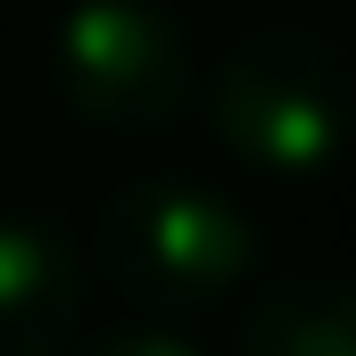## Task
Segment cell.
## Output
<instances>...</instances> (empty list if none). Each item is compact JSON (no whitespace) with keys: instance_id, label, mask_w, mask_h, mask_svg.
<instances>
[{"instance_id":"cell-5","label":"cell","mask_w":356,"mask_h":356,"mask_svg":"<svg viewBox=\"0 0 356 356\" xmlns=\"http://www.w3.org/2000/svg\"><path fill=\"white\" fill-rule=\"evenodd\" d=\"M241 356H356V273L273 282L241 323Z\"/></svg>"},{"instance_id":"cell-2","label":"cell","mask_w":356,"mask_h":356,"mask_svg":"<svg viewBox=\"0 0 356 356\" xmlns=\"http://www.w3.org/2000/svg\"><path fill=\"white\" fill-rule=\"evenodd\" d=\"M91 257L116 298H133L158 323H182L257 266V224L199 175H141L99 207Z\"/></svg>"},{"instance_id":"cell-3","label":"cell","mask_w":356,"mask_h":356,"mask_svg":"<svg viewBox=\"0 0 356 356\" xmlns=\"http://www.w3.org/2000/svg\"><path fill=\"white\" fill-rule=\"evenodd\" d=\"M50 83L91 133H175L199 99V58L158 0H75L50 33Z\"/></svg>"},{"instance_id":"cell-6","label":"cell","mask_w":356,"mask_h":356,"mask_svg":"<svg viewBox=\"0 0 356 356\" xmlns=\"http://www.w3.org/2000/svg\"><path fill=\"white\" fill-rule=\"evenodd\" d=\"M75 356H199V348L182 340L175 323H116V332H99V340H83Z\"/></svg>"},{"instance_id":"cell-1","label":"cell","mask_w":356,"mask_h":356,"mask_svg":"<svg viewBox=\"0 0 356 356\" xmlns=\"http://www.w3.org/2000/svg\"><path fill=\"white\" fill-rule=\"evenodd\" d=\"M199 99L224 158L257 182H323L356 141V58L315 25H249Z\"/></svg>"},{"instance_id":"cell-4","label":"cell","mask_w":356,"mask_h":356,"mask_svg":"<svg viewBox=\"0 0 356 356\" xmlns=\"http://www.w3.org/2000/svg\"><path fill=\"white\" fill-rule=\"evenodd\" d=\"M91 266L67 232L0 216V356H67L83 332Z\"/></svg>"}]
</instances>
